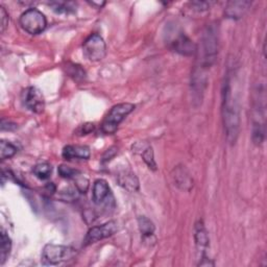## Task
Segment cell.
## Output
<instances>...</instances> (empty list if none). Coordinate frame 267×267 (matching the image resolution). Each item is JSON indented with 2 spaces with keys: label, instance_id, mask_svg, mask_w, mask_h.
<instances>
[{
  "label": "cell",
  "instance_id": "cell-20",
  "mask_svg": "<svg viewBox=\"0 0 267 267\" xmlns=\"http://www.w3.org/2000/svg\"><path fill=\"white\" fill-rule=\"evenodd\" d=\"M17 147L11 143L2 140L1 143H0V159L1 160H6L15 156L17 153Z\"/></svg>",
  "mask_w": 267,
  "mask_h": 267
},
{
  "label": "cell",
  "instance_id": "cell-8",
  "mask_svg": "<svg viewBox=\"0 0 267 267\" xmlns=\"http://www.w3.org/2000/svg\"><path fill=\"white\" fill-rule=\"evenodd\" d=\"M118 231V224L116 221H108L105 224L93 226L87 233L86 238L84 240V245H90L100 240L106 239L107 237L113 236Z\"/></svg>",
  "mask_w": 267,
  "mask_h": 267
},
{
  "label": "cell",
  "instance_id": "cell-5",
  "mask_svg": "<svg viewBox=\"0 0 267 267\" xmlns=\"http://www.w3.org/2000/svg\"><path fill=\"white\" fill-rule=\"evenodd\" d=\"M20 24L28 34L39 35L46 28L47 20L44 14L37 8H28L21 15Z\"/></svg>",
  "mask_w": 267,
  "mask_h": 267
},
{
  "label": "cell",
  "instance_id": "cell-13",
  "mask_svg": "<svg viewBox=\"0 0 267 267\" xmlns=\"http://www.w3.org/2000/svg\"><path fill=\"white\" fill-rule=\"evenodd\" d=\"M195 241L197 249L201 253L202 259H205V253L206 250L208 249V245H209V237H208V233L205 229V226L202 221H199V223L196 224V232H195Z\"/></svg>",
  "mask_w": 267,
  "mask_h": 267
},
{
  "label": "cell",
  "instance_id": "cell-18",
  "mask_svg": "<svg viewBox=\"0 0 267 267\" xmlns=\"http://www.w3.org/2000/svg\"><path fill=\"white\" fill-rule=\"evenodd\" d=\"M66 72H67V74L69 76H70L71 78H73V80L76 81V82L84 81L86 78V75H87L86 71L84 70V69L80 65L71 64V63L67 64Z\"/></svg>",
  "mask_w": 267,
  "mask_h": 267
},
{
  "label": "cell",
  "instance_id": "cell-2",
  "mask_svg": "<svg viewBox=\"0 0 267 267\" xmlns=\"http://www.w3.org/2000/svg\"><path fill=\"white\" fill-rule=\"evenodd\" d=\"M218 53V33L214 25L208 26L203 35L202 46L200 51V70L211 67L216 61Z\"/></svg>",
  "mask_w": 267,
  "mask_h": 267
},
{
  "label": "cell",
  "instance_id": "cell-14",
  "mask_svg": "<svg viewBox=\"0 0 267 267\" xmlns=\"http://www.w3.org/2000/svg\"><path fill=\"white\" fill-rule=\"evenodd\" d=\"M118 182L124 189L131 192L139 190V180H138L136 174L131 171H125L118 175Z\"/></svg>",
  "mask_w": 267,
  "mask_h": 267
},
{
  "label": "cell",
  "instance_id": "cell-19",
  "mask_svg": "<svg viewBox=\"0 0 267 267\" xmlns=\"http://www.w3.org/2000/svg\"><path fill=\"white\" fill-rule=\"evenodd\" d=\"M34 174L40 180H47L53 172V167L48 163H40L34 167Z\"/></svg>",
  "mask_w": 267,
  "mask_h": 267
},
{
  "label": "cell",
  "instance_id": "cell-1",
  "mask_svg": "<svg viewBox=\"0 0 267 267\" xmlns=\"http://www.w3.org/2000/svg\"><path fill=\"white\" fill-rule=\"evenodd\" d=\"M222 119L226 139L231 144H235L239 136L240 116L239 107L233 96L230 80H226L222 90Z\"/></svg>",
  "mask_w": 267,
  "mask_h": 267
},
{
  "label": "cell",
  "instance_id": "cell-28",
  "mask_svg": "<svg viewBox=\"0 0 267 267\" xmlns=\"http://www.w3.org/2000/svg\"><path fill=\"white\" fill-rule=\"evenodd\" d=\"M92 5H97L98 6V8H101L103 5H105L106 4V2H102V3H100V2H90Z\"/></svg>",
  "mask_w": 267,
  "mask_h": 267
},
{
  "label": "cell",
  "instance_id": "cell-17",
  "mask_svg": "<svg viewBox=\"0 0 267 267\" xmlns=\"http://www.w3.org/2000/svg\"><path fill=\"white\" fill-rule=\"evenodd\" d=\"M49 5L57 14H70L76 11V4L70 1H53L49 2Z\"/></svg>",
  "mask_w": 267,
  "mask_h": 267
},
{
  "label": "cell",
  "instance_id": "cell-7",
  "mask_svg": "<svg viewBox=\"0 0 267 267\" xmlns=\"http://www.w3.org/2000/svg\"><path fill=\"white\" fill-rule=\"evenodd\" d=\"M22 103L34 113L40 114L45 108V101L42 92L36 87H28L22 92Z\"/></svg>",
  "mask_w": 267,
  "mask_h": 267
},
{
  "label": "cell",
  "instance_id": "cell-12",
  "mask_svg": "<svg viewBox=\"0 0 267 267\" xmlns=\"http://www.w3.org/2000/svg\"><path fill=\"white\" fill-rule=\"evenodd\" d=\"M110 194V187L105 180H97L93 185L92 200L96 205L103 204Z\"/></svg>",
  "mask_w": 267,
  "mask_h": 267
},
{
  "label": "cell",
  "instance_id": "cell-6",
  "mask_svg": "<svg viewBox=\"0 0 267 267\" xmlns=\"http://www.w3.org/2000/svg\"><path fill=\"white\" fill-rule=\"evenodd\" d=\"M83 53L89 61L100 62L107 54L106 42L100 35L93 34L84 42Z\"/></svg>",
  "mask_w": 267,
  "mask_h": 267
},
{
  "label": "cell",
  "instance_id": "cell-16",
  "mask_svg": "<svg viewBox=\"0 0 267 267\" xmlns=\"http://www.w3.org/2000/svg\"><path fill=\"white\" fill-rule=\"evenodd\" d=\"M138 225H139L140 233L142 234L144 238L153 236L156 231V226L154 222L150 218H147L146 216L138 217Z\"/></svg>",
  "mask_w": 267,
  "mask_h": 267
},
{
  "label": "cell",
  "instance_id": "cell-25",
  "mask_svg": "<svg viewBox=\"0 0 267 267\" xmlns=\"http://www.w3.org/2000/svg\"><path fill=\"white\" fill-rule=\"evenodd\" d=\"M94 128H95V125L93 123H85L78 127V130H77L78 134L77 135H81V136L88 135V134H90L91 132H93Z\"/></svg>",
  "mask_w": 267,
  "mask_h": 267
},
{
  "label": "cell",
  "instance_id": "cell-27",
  "mask_svg": "<svg viewBox=\"0 0 267 267\" xmlns=\"http://www.w3.org/2000/svg\"><path fill=\"white\" fill-rule=\"evenodd\" d=\"M192 5L195 6V9H199V11H204V9H208L210 6V3L208 2H200V1H196V2H192Z\"/></svg>",
  "mask_w": 267,
  "mask_h": 267
},
{
  "label": "cell",
  "instance_id": "cell-9",
  "mask_svg": "<svg viewBox=\"0 0 267 267\" xmlns=\"http://www.w3.org/2000/svg\"><path fill=\"white\" fill-rule=\"evenodd\" d=\"M168 43H169L170 48L173 52L182 55L190 56L197 53L196 45L182 32L176 33V35H173Z\"/></svg>",
  "mask_w": 267,
  "mask_h": 267
},
{
  "label": "cell",
  "instance_id": "cell-15",
  "mask_svg": "<svg viewBox=\"0 0 267 267\" xmlns=\"http://www.w3.org/2000/svg\"><path fill=\"white\" fill-rule=\"evenodd\" d=\"M0 236H1V239H0V241H1L0 242V264L3 265L5 260L7 259L9 252H11L12 241L3 229L1 230V234H0Z\"/></svg>",
  "mask_w": 267,
  "mask_h": 267
},
{
  "label": "cell",
  "instance_id": "cell-10",
  "mask_svg": "<svg viewBox=\"0 0 267 267\" xmlns=\"http://www.w3.org/2000/svg\"><path fill=\"white\" fill-rule=\"evenodd\" d=\"M63 158L65 160L71 161L73 159L88 160L91 156L90 148L85 145H67L63 150Z\"/></svg>",
  "mask_w": 267,
  "mask_h": 267
},
{
  "label": "cell",
  "instance_id": "cell-24",
  "mask_svg": "<svg viewBox=\"0 0 267 267\" xmlns=\"http://www.w3.org/2000/svg\"><path fill=\"white\" fill-rule=\"evenodd\" d=\"M0 22H1V33H4L8 25V15L3 6H0Z\"/></svg>",
  "mask_w": 267,
  "mask_h": 267
},
{
  "label": "cell",
  "instance_id": "cell-22",
  "mask_svg": "<svg viewBox=\"0 0 267 267\" xmlns=\"http://www.w3.org/2000/svg\"><path fill=\"white\" fill-rule=\"evenodd\" d=\"M57 171L61 177H63V179H68V180H73L75 176H77L81 173V171H78L77 169H74V168H71L66 165L58 166Z\"/></svg>",
  "mask_w": 267,
  "mask_h": 267
},
{
  "label": "cell",
  "instance_id": "cell-3",
  "mask_svg": "<svg viewBox=\"0 0 267 267\" xmlns=\"http://www.w3.org/2000/svg\"><path fill=\"white\" fill-rule=\"evenodd\" d=\"M134 108L135 106L130 103H124L114 106L111 108L110 113H108L105 118V120L102 124V131L107 135L114 134L117 131L118 125L123 121V119L128 114H131L134 111Z\"/></svg>",
  "mask_w": 267,
  "mask_h": 267
},
{
  "label": "cell",
  "instance_id": "cell-11",
  "mask_svg": "<svg viewBox=\"0 0 267 267\" xmlns=\"http://www.w3.org/2000/svg\"><path fill=\"white\" fill-rule=\"evenodd\" d=\"M252 5L250 1H231L225 7V16L231 19H240Z\"/></svg>",
  "mask_w": 267,
  "mask_h": 267
},
{
  "label": "cell",
  "instance_id": "cell-26",
  "mask_svg": "<svg viewBox=\"0 0 267 267\" xmlns=\"http://www.w3.org/2000/svg\"><path fill=\"white\" fill-rule=\"evenodd\" d=\"M16 127H17V125L15 123H12V122H9L8 120L2 119V121H1V130L2 131H13V130H15Z\"/></svg>",
  "mask_w": 267,
  "mask_h": 267
},
{
  "label": "cell",
  "instance_id": "cell-4",
  "mask_svg": "<svg viewBox=\"0 0 267 267\" xmlns=\"http://www.w3.org/2000/svg\"><path fill=\"white\" fill-rule=\"evenodd\" d=\"M75 255V250L69 246L47 244L43 250L42 261L46 265H56L72 259Z\"/></svg>",
  "mask_w": 267,
  "mask_h": 267
},
{
  "label": "cell",
  "instance_id": "cell-23",
  "mask_svg": "<svg viewBox=\"0 0 267 267\" xmlns=\"http://www.w3.org/2000/svg\"><path fill=\"white\" fill-rule=\"evenodd\" d=\"M73 180L75 181L76 190L80 191L81 193H86L88 190V187H89L88 179H86L85 176L82 175V173H80L77 176H75Z\"/></svg>",
  "mask_w": 267,
  "mask_h": 267
},
{
  "label": "cell",
  "instance_id": "cell-21",
  "mask_svg": "<svg viewBox=\"0 0 267 267\" xmlns=\"http://www.w3.org/2000/svg\"><path fill=\"white\" fill-rule=\"evenodd\" d=\"M141 155H142L143 161L148 166V168H150V169H152V170H154V171H156L157 170V163L155 161L153 147L152 146H147Z\"/></svg>",
  "mask_w": 267,
  "mask_h": 267
}]
</instances>
